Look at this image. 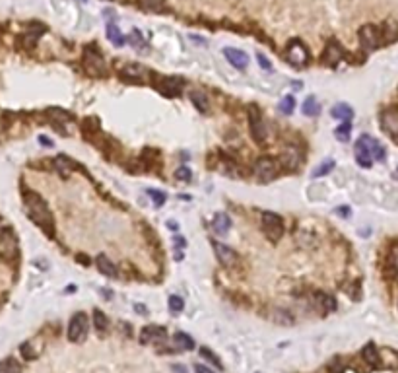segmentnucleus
I'll return each mask as SVG.
<instances>
[{
	"label": "nucleus",
	"mask_w": 398,
	"mask_h": 373,
	"mask_svg": "<svg viewBox=\"0 0 398 373\" xmlns=\"http://www.w3.org/2000/svg\"><path fill=\"white\" fill-rule=\"evenodd\" d=\"M107 39L111 41V43H113V45H115V47H123V45H125V41H127V39H125V35L121 33V29H119V27H117L113 21H111V23L107 25Z\"/></svg>",
	"instance_id": "5701e85b"
},
{
	"label": "nucleus",
	"mask_w": 398,
	"mask_h": 373,
	"mask_svg": "<svg viewBox=\"0 0 398 373\" xmlns=\"http://www.w3.org/2000/svg\"><path fill=\"white\" fill-rule=\"evenodd\" d=\"M344 58V49L338 41H328L325 47V53H323V62L326 66H336L340 60Z\"/></svg>",
	"instance_id": "ddd939ff"
},
{
	"label": "nucleus",
	"mask_w": 398,
	"mask_h": 373,
	"mask_svg": "<svg viewBox=\"0 0 398 373\" xmlns=\"http://www.w3.org/2000/svg\"><path fill=\"white\" fill-rule=\"evenodd\" d=\"M148 195L152 196V200H154L156 206H162L163 202H165V195L160 193V191H156V189H148Z\"/></svg>",
	"instance_id": "a19ab883"
},
{
	"label": "nucleus",
	"mask_w": 398,
	"mask_h": 373,
	"mask_svg": "<svg viewBox=\"0 0 398 373\" xmlns=\"http://www.w3.org/2000/svg\"><path fill=\"white\" fill-rule=\"evenodd\" d=\"M18 237L14 235L12 230L0 231V257L4 261H16L18 259Z\"/></svg>",
	"instance_id": "0eeeda50"
},
{
	"label": "nucleus",
	"mask_w": 398,
	"mask_h": 373,
	"mask_svg": "<svg viewBox=\"0 0 398 373\" xmlns=\"http://www.w3.org/2000/svg\"><path fill=\"white\" fill-rule=\"evenodd\" d=\"M212 226H214V230H216L217 233L225 235V233L229 231V228H231V218H229L227 214L217 212L216 216H214V220H212Z\"/></svg>",
	"instance_id": "4be33fe9"
},
{
	"label": "nucleus",
	"mask_w": 398,
	"mask_h": 373,
	"mask_svg": "<svg viewBox=\"0 0 398 373\" xmlns=\"http://www.w3.org/2000/svg\"><path fill=\"white\" fill-rule=\"evenodd\" d=\"M319 111H321V105L317 103V99H315L313 95H309L307 99H305V103H303V113H305L307 117H317Z\"/></svg>",
	"instance_id": "2f4dec72"
},
{
	"label": "nucleus",
	"mask_w": 398,
	"mask_h": 373,
	"mask_svg": "<svg viewBox=\"0 0 398 373\" xmlns=\"http://www.w3.org/2000/svg\"><path fill=\"white\" fill-rule=\"evenodd\" d=\"M326 368H328V372H330V373H342V372H344V368H346V364H344V360H342L340 356H336V358H332V362H330Z\"/></svg>",
	"instance_id": "c9c22d12"
},
{
	"label": "nucleus",
	"mask_w": 398,
	"mask_h": 373,
	"mask_svg": "<svg viewBox=\"0 0 398 373\" xmlns=\"http://www.w3.org/2000/svg\"><path fill=\"white\" fill-rule=\"evenodd\" d=\"M84 66L90 76L93 78H105L107 76V64H105V58L101 51L95 47V45H90L86 51H84Z\"/></svg>",
	"instance_id": "7ed1b4c3"
},
{
	"label": "nucleus",
	"mask_w": 398,
	"mask_h": 373,
	"mask_svg": "<svg viewBox=\"0 0 398 373\" xmlns=\"http://www.w3.org/2000/svg\"><path fill=\"white\" fill-rule=\"evenodd\" d=\"M317 300H319V305L323 307V311H336V300H334V296H330V294H319L317 296Z\"/></svg>",
	"instance_id": "7c9ffc66"
},
{
	"label": "nucleus",
	"mask_w": 398,
	"mask_h": 373,
	"mask_svg": "<svg viewBox=\"0 0 398 373\" xmlns=\"http://www.w3.org/2000/svg\"><path fill=\"white\" fill-rule=\"evenodd\" d=\"M93 327H95V331L99 333V335H103L105 331H107L109 327V321L107 317L99 311V309H93Z\"/></svg>",
	"instance_id": "cd10ccee"
},
{
	"label": "nucleus",
	"mask_w": 398,
	"mask_h": 373,
	"mask_svg": "<svg viewBox=\"0 0 398 373\" xmlns=\"http://www.w3.org/2000/svg\"><path fill=\"white\" fill-rule=\"evenodd\" d=\"M200 356H202V358H206V360H208V362H212V364H214V366H216L217 370H223V366H221V362H219V360H217V356L214 354V352H212V350H208V348H200Z\"/></svg>",
	"instance_id": "e433bc0d"
},
{
	"label": "nucleus",
	"mask_w": 398,
	"mask_h": 373,
	"mask_svg": "<svg viewBox=\"0 0 398 373\" xmlns=\"http://www.w3.org/2000/svg\"><path fill=\"white\" fill-rule=\"evenodd\" d=\"M334 169V161L332 160H326L325 163H321L319 167H315V171L311 173L313 177H321V175H326L328 171H332Z\"/></svg>",
	"instance_id": "f704fd0d"
},
{
	"label": "nucleus",
	"mask_w": 398,
	"mask_h": 373,
	"mask_svg": "<svg viewBox=\"0 0 398 373\" xmlns=\"http://www.w3.org/2000/svg\"><path fill=\"white\" fill-rule=\"evenodd\" d=\"M381 128L389 136L398 138V109H387L381 113Z\"/></svg>",
	"instance_id": "f8f14e48"
},
{
	"label": "nucleus",
	"mask_w": 398,
	"mask_h": 373,
	"mask_svg": "<svg viewBox=\"0 0 398 373\" xmlns=\"http://www.w3.org/2000/svg\"><path fill=\"white\" fill-rule=\"evenodd\" d=\"M360 43L365 51H375L381 45V31L375 25H363L360 29Z\"/></svg>",
	"instance_id": "1a4fd4ad"
},
{
	"label": "nucleus",
	"mask_w": 398,
	"mask_h": 373,
	"mask_svg": "<svg viewBox=\"0 0 398 373\" xmlns=\"http://www.w3.org/2000/svg\"><path fill=\"white\" fill-rule=\"evenodd\" d=\"M171 370H173L175 373H187V368H185V366H181V364H173V366H171Z\"/></svg>",
	"instance_id": "a18cd8bd"
},
{
	"label": "nucleus",
	"mask_w": 398,
	"mask_h": 373,
	"mask_svg": "<svg viewBox=\"0 0 398 373\" xmlns=\"http://www.w3.org/2000/svg\"><path fill=\"white\" fill-rule=\"evenodd\" d=\"M362 356L363 360L371 366V368H379V350H377V346L373 344V342H369V344H365L362 350Z\"/></svg>",
	"instance_id": "6ab92c4d"
},
{
	"label": "nucleus",
	"mask_w": 398,
	"mask_h": 373,
	"mask_svg": "<svg viewBox=\"0 0 398 373\" xmlns=\"http://www.w3.org/2000/svg\"><path fill=\"white\" fill-rule=\"evenodd\" d=\"M47 117L53 121L54 126H56L60 132H66L64 124H68L70 121H72V115L66 113L64 109H49V111H47Z\"/></svg>",
	"instance_id": "f3484780"
},
{
	"label": "nucleus",
	"mask_w": 398,
	"mask_h": 373,
	"mask_svg": "<svg viewBox=\"0 0 398 373\" xmlns=\"http://www.w3.org/2000/svg\"><path fill=\"white\" fill-rule=\"evenodd\" d=\"M0 373H21V366L16 358H6L0 362Z\"/></svg>",
	"instance_id": "bb28decb"
},
{
	"label": "nucleus",
	"mask_w": 398,
	"mask_h": 373,
	"mask_svg": "<svg viewBox=\"0 0 398 373\" xmlns=\"http://www.w3.org/2000/svg\"><path fill=\"white\" fill-rule=\"evenodd\" d=\"M256 60H258V64H260L264 70H272V64L268 62V58H266L262 53H256Z\"/></svg>",
	"instance_id": "79ce46f5"
},
{
	"label": "nucleus",
	"mask_w": 398,
	"mask_h": 373,
	"mask_svg": "<svg viewBox=\"0 0 398 373\" xmlns=\"http://www.w3.org/2000/svg\"><path fill=\"white\" fill-rule=\"evenodd\" d=\"M223 56L229 60V64H231L233 68H237V70H245L247 64H249V56L243 53V51H239V49L225 47V49H223Z\"/></svg>",
	"instance_id": "2eb2a0df"
},
{
	"label": "nucleus",
	"mask_w": 398,
	"mask_h": 373,
	"mask_svg": "<svg viewBox=\"0 0 398 373\" xmlns=\"http://www.w3.org/2000/svg\"><path fill=\"white\" fill-rule=\"evenodd\" d=\"M173 340H175V344L183 348V350H193L195 348V340L189 337L187 333H175L173 335Z\"/></svg>",
	"instance_id": "c85d7f7f"
},
{
	"label": "nucleus",
	"mask_w": 398,
	"mask_h": 373,
	"mask_svg": "<svg viewBox=\"0 0 398 373\" xmlns=\"http://www.w3.org/2000/svg\"><path fill=\"white\" fill-rule=\"evenodd\" d=\"M167 337V331L162 325H146L140 333V342L142 344H150V342H160Z\"/></svg>",
	"instance_id": "4468645a"
},
{
	"label": "nucleus",
	"mask_w": 398,
	"mask_h": 373,
	"mask_svg": "<svg viewBox=\"0 0 398 373\" xmlns=\"http://www.w3.org/2000/svg\"><path fill=\"white\" fill-rule=\"evenodd\" d=\"M391 268H393V274L398 276V247L393 251V257H391Z\"/></svg>",
	"instance_id": "37998d69"
},
{
	"label": "nucleus",
	"mask_w": 398,
	"mask_h": 373,
	"mask_svg": "<svg viewBox=\"0 0 398 373\" xmlns=\"http://www.w3.org/2000/svg\"><path fill=\"white\" fill-rule=\"evenodd\" d=\"M185 88V80L179 78V76H171V78H162L156 82V89L163 93V95H169V97H175L181 93V89Z\"/></svg>",
	"instance_id": "9d476101"
},
{
	"label": "nucleus",
	"mask_w": 398,
	"mask_h": 373,
	"mask_svg": "<svg viewBox=\"0 0 398 373\" xmlns=\"http://www.w3.org/2000/svg\"><path fill=\"white\" fill-rule=\"evenodd\" d=\"M191 101H193V105L197 107L200 113H208L210 103H208V97H206L204 91H193L191 93Z\"/></svg>",
	"instance_id": "b1692460"
},
{
	"label": "nucleus",
	"mask_w": 398,
	"mask_h": 373,
	"mask_svg": "<svg viewBox=\"0 0 398 373\" xmlns=\"http://www.w3.org/2000/svg\"><path fill=\"white\" fill-rule=\"evenodd\" d=\"M356 161L362 167H371L373 161H385V148L375 138L363 134L356 142Z\"/></svg>",
	"instance_id": "f03ea898"
},
{
	"label": "nucleus",
	"mask_w": 398,
	"mask_h": 373,
	"mask_svg": "<svg viewBox=\"0 0 398 373\" xmlns=\"http://www.w3.org/2000/svg\"><path fill=\"white\" fill-rule=\"evenodd\" d=\"M286 58H288V62H290L291 66H295V68L307 66L309 64L307 47H305L299 39H293V41H290V45H288V49H286Z\"/></svg>",
	"instance_id": "423d86ee"
},
{
	"label": "nucleus",
	"mask_w": 398,
	"mask_h": 373,
	"mask_svg": "<svg viewBox=\"0 0 398 373\" xmlns=\"http://www.w3.org/2000/svg\"><path fill=\"white\" fill-rule=\"evenodd\" d=\"M95 265H97V268H99V272L101 274H105V276H109V278H115L117 274H119V270H117V267L109 261L105 255H97V259H95Z\"/></svg>",
	"instance_id": "a211bd4d"
},
{
	"label": "nucleus",
	"mask_w": 398,
	"mask_h": 373,
	"mask_svg": "<svg viewBox=\"0 0 398 373\" xmlns=\"http://www.w3.org/2000/svg\"><path fill=\"white\" fill-rule=\"evenodd\" d=\"M278 161H280V165H284V167H288V169H295V167L299 165L301 158H299L297 152H286V154L280 156V160Z\"/></svg>",
	"instance_id": "a878e982"
},
{
	"label": "nucleus",
	"mask_w": 398,
	"mask_h": 373,
	"mask_svg": "<svg viewBox=\"0 0 398 373\" xmlns=\"http://www.w3.org/2000/svg\"><path fill=\"white\" fill-rule=\"evenodd\" d=\"M88 331H90V319L84 311H78L74 313V317L70 319V327H68V338L72 342H84L86 337H88Z\"/></svg>",
	"instance_id": "39448f33"
},
{
	"label": "nucleus",
	"mask_w": 398,
	"mask_h": 373,
	"mask_svg": "<svg viewBox=\"0 0 398 373\" xmlns=\"http://www.w3.org/2000/svg\"><path fill=\"white\" fill-rule=\"evenodd\" d=\"M260 222H262V231L266 233V237L274 243L280 241V237L284 233V220L274 212H262Z\"/></svg>",
	"instance_id": "20e7f679"
},
{
	"label": "nucleus",
	"mask_w": 398,
	"mask_h": 373,
	"mask_svg": "<svg viewBox=\"0 0 398 373\" xmlns=\"http://www.w3.org/2000/svg\"><path fill=\"white\" fill-rule=\"evenodd\" d=\"M278 169H280V161L274 158H260L254 163V175L260 183H270L278 175Z\"/></svg>",
	"instance_id": "6e6552de"
},
{
	"label": "nucleus",
	"mask_w": 398,
	"mask_h": 373,
	"mask_svg": "<svg viewBox=\"0 0 398 373\" xmlns=\"http://www.w3.org/2000/svg\"><path fill=\"white\" fill-rule=\"evenodd\" d=\"M191 177H193V173H191L189 167H179V169L175 171V179H177V181H185V183H189Z\"/></svg>",
	"instance_id": "ea45409f"
},
{
	"label": "nucleus",
	"mask_w": 398,
	"mask_h": 373,
	"mask_svg": "<svg viewBox=\"0 0 398 373\" xmlns=\"http://www.w3.org/2000/svg\"><path fill=\"white\" fill-rule=\"evenodd\" d=\"M393 179H395V181H398V167L395 169V171H393Z\"/></svg>",
	"instance_id": "8fccbe9b"
},
{
	"label": "nucleus",
	"mask_w": 398,
	"mask_h": 373,
	"mask_svg": "<svg viewBox=\"0 0 398 373\" xmlns=\"http://www.w3.org/2000/svg\"><path fill=\"white\" fill-rule=\"evenodd\" d=\"M128 43H130V45H132V47H134L138 53H142V54L148 53L144 37H142V33H140L138 29H132V31H130V35H128Z\"/></svg>",
	"instance_id": "393cba45"
},
{
	"label": "nucleus",
	"mask_w": 398,
	"mask_h": 373,
	"mask_svg": "<svg viewBox=\"0 0 398 373\" xmlns=\"http://www.w3.org/2000/svg\"><path fill=\"white\" fill-rule=\"evenodd\" d=\"M134 309H138V313H140V315H146V313H148V311H146V305H142V303L134 305Z\"/></svg>",
	"instance_id": "de8ad7c7"
},
{
	"label": "nucleus",
	"mask_w": 398,
	"mask_h": 373,
	"mask_svg": "<svg viewBox=\"0 0 398 373\" xmlns=\"http://www.w3.org/2000/svg\"><path fill=\"white\" fill-rule=\"evenodd\" d=\"M76 259H78V261H80L84 267H88V265H90V259H88V257H84V255H76Z\"/></svg>",
	"instance_id": "49530a36"
},
{
	"label": "nucleus",
	"mask_w": 398,
	"mask_h": 373,
	"mask_svg": "<svg viewBox=\"0 0 398 373\" xmlns=\"http://www.w3.org/2000/svg\"><path fill=\"white\" fill-rule=\"evenodd\" d=\"M293 109H295V99H293V95H286V97L280 101V113H282V115H291Z\"/></svg>",
	"instance_id": "72a5a7b5"
},
{
	"label": "nucleus",
	"mask_w": 398,
	"mask_h": 373,
	"mask_svg": "<svg viewBox=\"0 0 398 373\" xmlns=\"http://www.w3.org/2000/svg\"><path fill=\"white\" fill-rule=\"evenodd\" d=\"M195 372L197 373H214V370H210V368L204 366V364H195Z\"/></svg>",
	"instance_id": "c03bdc74"
},
{
	"label": "nucleus",
	"mask_w": 398,
	"mask_h": 373,
	"mask_svg": "<svg viewBox=\"0 0 398 373\" xmlns=\"http://www.w3.org/2000/svg\"><path fill=\"white\" fill-rule=\"evenodd\" d=\"M249 124H251V134L256 142H262L266 138V126L262 123V117L254 105L249 107Z\"/></svg>",
	"instance_id": "9b49d317"
},
{
	"label": "nucleus",
	"mask_w": 398,
	"mask_h": 373,
	"mask_svg": "<svg viewBox=\"0 0 398 373\" xmlns=\"http://www.w3.org/2000/svg\"><path fill=\"white\" fill-rule=\"evenodd\" d=\"M140 8L148 12H163L165 10V2L163 0H138Z\"/></svg>",
	"instance_id": "c756f323"
},
{
	"label": "nucleus",
	"mask_w": 398,
	"mask_h": 373,
	"mask_svg": "<svg viewBox=\"0 0 398 373\" xmlns=\"http://www.w3.org/2000/svg\"><path fill=\"white\" fill-rule=\"evenodd\" d=\"M183 307H185L183 298H179V296H169V309H171L173 313H181Z\"/></svg>",
	"instance_id": "4c0bfd02"
},
{
	"label": "nucleus",
	"mask_w": 398,
	"mask_h": 373,
	"mask_svg": "<svg viewBox=\"0 0 398 373\" xmlns=\"http://www.w3.org/2000/svg\"><path fill=\"white\" fill-rule=\"evenodd\" d=\"M330 115L334 117V119H338V121H352V117H354V109L348 105V103H336V105L332 107V111H330Z\"/></svg>",
	"instance_id": "412c9836"
},
{
	"label": "nucleus",
	"mask_w": 398,
	"mask_h": 373,
	"mask_svg": "<svg viewBox=\"0 0 398 373\" xmlns=\"http://www.w3.org/2000/svg\"><path fill=\"white\" fill-rule=\"evenodd\" d=\"M39 140H41V144H45V146H49V148L53 146V142H51V138H47V136H41Z\"/></svg>",
	"instance_id": "09e8293b"
},
{
	"label": "nucleus",
	"mask_w": 398,
	"mask_h": 373,
	"mask_svg": "<svg viewBox=\"0 0 398 373\" xmlns=\"http://www.w3.org/2000/svg\"><path fill=\"white\" fill-rule=\"evenodd\" d=\"M214 251H216L217 261L223 265V267H233L237 263V253L231 247L223 245V243H214Z\"/></svg>",
	"instance_id": "dca6fc26"
},
{
	"label": "nucleus",
	"mask_w": 398,
	"mask_h": 373,
	"mask_svg": "<svg viewBox=\"0 0 398 373\" xmlns=\"http://www.w3.org/2000/svg\"><path fill=\"white\" fill-rule=\"evenodd\" d=\"M350 130H352L350 121H344L342 124H338V128L334 130V136H336L340 142H348V140H350Z\"/></svg>",
	"instance_id": "473e14b6"
},
{
	"label": "nucleus",
	"mask_w": 398,
	"mask_h": 373,
	"mask_svg": "<svg viewBox=\"0 0 398 373\" xmlns=\"http://www.w3.org/2000/svg\"><path fill=\"white\" fill-rule=\"evenodd\" d=\"M23 198H25V208H27V212L31 216V220H33L49 237H53L54 220H53L51 210H49V206H47V202H45V198L41 195H37V193H33V191H25Z\"/></svg>",
	"instance_id": "f257e3e1"
},
{
	"label": "nucleus",
	"mask_w": 398,
	"mask_h": 373,
	"mask_svg": "<svg viewBox=\"0 0 398 373\" xmlns=\"http://www.w3.org/2000/svg\"><path fill=\"white\" fill-rule=\"evenodd\" d=\"M140 74H142V68L136 66V64H127L123 68V76H127V78H138Z\"/></svg>",
	"instance_id": "58836bf2"
},
{
	"label": "nucleus",
	"mask_w": 398,
	"mask_h": 373,
	"mask_svg": "<svg viewBox=\"0 0 398 373\" xmlns=\"http://www.w3.org/2000/svg\"><path fill=\"white\" fill-rule=\"evenodd\" d=\"M54 167H56V171L60 173V175H68V173H72L74 167H76V163H74L68 156H64V154H60V156H56L54 158Z\"/></svg>",
	"instance_id": "aec40b11"
}]
</instances>
